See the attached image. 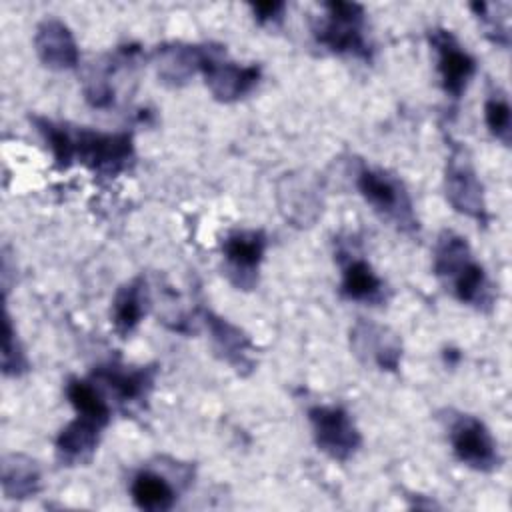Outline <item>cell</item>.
I'll use <instances>...</instances> for the list:
<instances>
[{
    "mask_svg": "<svg viewBox=\"0 0 512 512\" xmlns=\"http://www.w3.org/2000/svg\"><path fill=\"white\" fill-rule=\"evenodd\" d=\"M46 140L58 170L82 164L98 176H118L134 164V140L130 132H100L44 116H30Z\"/></svg>",
    "mask_w": 512,
    "mask_h": 512,
    "instance_id": "6da1fadb",
    "label": "cell"
},
{
    "mask_svg": "<svg viewBox=\"0 0 512 512\" xmlns=\"http://www.w3.org/2000/svg\"><path fill=\"white\" fill-rule=\"evenodd\" d=\"M432 270L458 302L474 306L476 310L492 308L494 288L464 236L452 230L440 232L434 244Z\"/></svg>",
    "mask_w": 512,
    "mask_h": 512,
    "instance_id": "7a4b0ae2",
    "label": "cell"
},
{
    "mask_svg": "<svg viewBox=\"0 0 512 512\" xmlns=\"http://www.w3.org/2000/svg\"><path fill=\"white\" fill-rule=\"evenodd\" d=\"M356 188L372 210L396 230L406 234L418 230L412 198L398 176L388 170L362 164L356 172Z\"/></svg>",
    "mask_w": 512,
    "mask_h": 512,
    "instance_id": "3957f363",
    "label": "cell"
},
{
    "mask_svg": "<svg viewBox=\"0 0 512 512\" xmlns=\"http://www.w3.org/2000/svg\"><path fill=\"white\" fill-rule=\"evenodd\" d=\"M324 16L312 26L318 44L334 54H348L354 58L370 60L372 46L366 38L364 6L356 2H324Z\"/></svg>",
    "mask_w": 512,
    "mask_h": 512,
    "instance_id": "277c9868",
    "label": "cell"
},
{
    "mask_svg": "<svg viewBox=\"0 0 512 512\" xmlns=\"http://www.w3.org/2000/svg\"><path fill=\"white\" fill-rule=\"evenodd\" d=\"M448 414L446 430L454 456L476 472H494L500 468L502 456L488 426L472 414L452 410Z\"/></svg>",
    "mask_w": 512,
    "mask_h": 512,
    "instance_id": "5b68a950",
    "label": "cell"
},
{
    "mask_svg": "<svg viewBox=\"0 0 512 512\" xmlns=\"http://www.w3.org/2000/svg\"><path fill=\"white\" fill-rule=\"evenodd\" d=\"M308 422L318 450L332 460L346 462L362 446L360 430L356 428L348 410L338 404H316L308 408Z\"/></svg>",
    "mask_w": 512,
    "mask_h": 512,
    "instance_id": "8992f818",
    "label": "cell"
},
{
    "mask_svg": "<svg viewBox=\"0 0 512 512\" xmlns=\"http://www.w3.org/2000/svg\"><path fill=\"white\" fill-rule=\"evenodd\" d=\"M444 190H446V200L456 212L480 224L488 222L490 216L484 200L482 182L478 180L466 150L460 146H456L448 158L446 174H444Z\"/></svg>",
    "mask_w": 512,
    "mask_h": 512,
    "instance_id": "52a82bcc",
    "label": "cell"
},
{
    "mask_svg": "<svg viewBox=\"0 0 512 512\" xmlns=\"http://www.w3.org/2000/svg\"><path fill=\"white\" fill-rule=\"evenodd\" d=\"M200 74L214 100L230 104L248 96L258 86L262 70L256 64L232 62L226 58L222 46H214Z\"/></svg>",
    "mask_w": 512,
    "mask_h": 512,
    "instance_id": "ba28073f",
    "label": "cell"
},
{
    "mask_svg": "<svg viewBox=\"0 0 512 512\" xmlns=\"http://www.w3.org/2000/svg\"><path fill=\"white\" fill-rule=\"evenodd\" d=\"M268 238L262 230H232L220 242L226 262V276L240 290H252L264 260Z\"/></svg>",
    "mask_w": 512,
    "mask_h": 512,
    "instance_id": "9c48e42d",
    "label": "cell"
},
{
    "mask_svg": "<svg viewBox=\"0 0 512 512\" xmlns=\"http://www.w3.org/2000/svg\"><path fill=\"white\" fill-rule=\"evenodd\" d=\"M428 42L436 52V70L442 90L452 100H460L476 74V58L446 28L430 30Z\"/></svg>",
    "mask_w": 512,
    "mask_h": 512,
    "instance_id": "30bf717a",
    "label": "cell"
},
{
    "mask_svg": "<svg viewBox=\"0 0 512 512\" xmlns=\"http://www.w3.org/2000/svg\"><path fill=\"white\" fill-rule=\"evenodd\" d=\"M158 366H126L120 362H108L100 364L92 372V380L100 390L110 392L116 402L126 408L134 404H142L156 382Z\"/></svg>",
    "mask_w": 512,
    "mask_h": 512,
    "instance_id": "8fae6325",
    "label": "cell"
},
{
    "mask_svg": "<svg viewBox=\"0 0 512 512\" xmlns=\"http://www.w3.org/2000/svg\"><path fill=\"white\" fill-rule=\"evenodd\" d=\"M200 320L210 334L214 356L232 366L240 376H248L256 368V348L250 336L212 310H200Z\"/></svg>",
    "mask_w": 512,
    "mask_h": 512,
    "instance_id": "7c38bea8",
    "label": "cell"
},
{
    "mask_svg": "<svg viewBox=\"0 0 512 512\" xmlns=\"http://www.w3.org/2000/svg\"><path fill=\"white\" fill-rule=\"evenodd\" d=\"M216 44H186L166 42L154 48L152 64L156 76L168 86H184L192 76L202 72L204 62L212 54Z\"/></svg>",
    "mask_w": 512,
    "mask_h": 512,
    "instance_id": "4fadbf2b",
    "label": "cell"
},
{
    "mask_svg": "<svg viewBox=\"0 0 512 512\" xmlns=\"http://www.w3.org/2000/svg\"><path fill=\"white\" fill-rule=\"evenodd\" d=\"M38 60L50 70H74L80 62L78 44L72 30L58 18H44L34 32Z\"/></svg>",
    "mask_w": 512,
    "mask_h": 512,
    "instance_id": "5bb4252c",
    "label": "cell"
},
{
    "mask_svg": "<svg viewBox=\"0 0 512 512\" xmlns=\"http://www.w3.org/2000/svg\"><path fill=\"white\" fill-rule=\"evenodd\" d=\"M350 344L358 358L374 362L380 370L394 372L400 366L402 346L388 328L360 320L350 332Z\"/></svg>",
    "mask_w": 512,
    "mask_h": 512,
    "instance_id": "9a60e30c",
    "label": "cell"
},
{
    "mask_svg": "<svg viewBox=\"0 0 512 512\" xmlns=\"http://www.w3.org/2000/svg\"><path fill=\"white\" fill-rule=\"evenodd\" d=\"M104 428V424L76 414V418L70 420L56 436L54 448L58 462L62 466L88 464L96 454Z\"/></svg>",
    "mask_w": 512,
    "mask_h": 512,
    "instance_id": "2e32d148",
    "label": "cell"
},
{
    "mask_svg": "<svg viewBox=\"0 0 512 512\" xmlns=\"http://www.w3.org/2000/svg\"><path fill=\"white\" fill-rule=\"evenodd\" d=\"M338 260L342 266L340 294L346 300L364 304H380L386 300V286L368 260L346 250L338 252Z\"/></svg>",
    "mask_w": 512,
    "mask_h": 512,
    "instance_id": "e0dca14e",
    "label": "cell"
},
{
    "mask_svg": "<svg viewBox=\"0 0 512 512\" xmlns=\"http://www.w3.org/2000/svg\"><path fill=\"white\" fill-rule=\"evenodd\" d=\"M148 306L150 290L144 276H136L130 282L122 284L114 294L110 310V322L114 326V332L120 338H128L146 316Z\"/></svg>",
    "mask_w": 512,
    "mask_h": 512,
    "instance_id": "ac0fdd59",
    "label": "cell"
},
{
    "mask_svg": "<svg viewBox=\"0 0 512 512\" xmlns=\"http://www.w3.org/2000/svg\"><path fill=\"white\" fill-rule=\"evenodd\" d=\"M140 54L138 46H120L114 54L100 56L96 62L90 64L84 76V96L94 108H106L114 100V86L112 76L118 68Z\"/></svg>",
    "mask_w": 512,
    "mask_h": 512,
    "instance_id": "d6986e66",
    "label": "cell"
},
{
    "mask_svg": "<svg viewBox=\"0 0 512 512\" xmlns=\"http://www.w3.org/2000/svg\"><path fill=\"white\" fill-rule=\"evenodd\" d=\"M278 204L284 218L296 226H310L322 210L316 188L302 176H284L280 180Z\"/></svg>",
    "mask_w": 512,
    "mask_h": 512,
    "instance_id": "ffe728a7",
    "label": "cell"
},
{
    "mask_svg": "<svg viewBox=\"0 0 512 512\" xmlns=\"http://www.w3.org/2000/svg\"><path fill=\"white\" fill-rule=\"evenodd\" d=\"M132 502L146 512H168L178 500V492L168 476L154 468H142L130 482Z\"/></svg>",
    "mask_w": 512,
    "mask_h": 512,
    "instance_id": "44dd1931",
    "label": "cell"
},
{
    "mask_svg": "<svg viewBox=\"0 0 512 512\" xmlns=\"http://www.w3.org/2000/svg\"><path fill=\"white\" fill-rule=\"evenodd\" d=\"M42 474L38 464L24 454L2 458V492L10 500H26L40 492Z\"/></svg>",
    "mask_w": 512,
    "mask_h": 512,
    "instance_id": "7402d4cb",
    "label": "cell"
},
{
    "mask_svg": "<svg viewBox=\"0 0 512 512\" xmlns=\"http://www.w3.org/2000/svg\"><path fill=\"white\" fill-rule=\"evenodd\" d=\"M66 398L74 406L76 414L92 418L104 426L110 424L112 408L104 396V392L94 384L92 378H70L66 382Z\"/></svg>",
    "mask_w": 512,
    "mask_h": 512,
    "instance_id": "603a6c76",
    "label": "cell"
},
{
    "mask_svg": "<svg viewBox=\"0 0 512 512\" xmlns=\"http://www.w3.org/2000/svg\"><path fill=\"white\" fill-rule=\"evenodd\" d=\"M484 122L488 132L502 142L504 146H510L512 140V110L508 104V98L502 90H494L488 94L484 102Z\"/></svg>",
    "mask_w": 512,
    "mask_h": 512,
    "instance_id": "cb8c5ba5",
    "label": "cell"
},
{
    "mask_svg": "<svg viewBox=\"0 0 512 512\" xmlns=\"http://www.w3.org/2000/svg\"><path fill=\"white\" fill-rule=\"evenodd\" d=\"M30 370L28 356L18 340V334L12 326L10 314L4 312V344H2V372L4 376H22Z\"/></svg>",
    "mask_w": 512,
    "mask_h": 512,
    "instance_id": "d4e9b609",
    "label": "cell"
},
{
    "mask_svg": "<svg viewBox=\"0 0 512 512\" xmlns=\"http://www.w3.org/2000/svg\"><path fill=\"white\" fill-rule=\"evenodd\" d=\"M250 10L254 14V20L262 26H268V24H276L282 20L284 16V10H286V4L284 2H256V4H250Z\"/></svg>",
    "mask_w": 512,
    "mask_h": 512,
    "instance_id": "484cf974",
    "label": "cell"
}]
</instances>
